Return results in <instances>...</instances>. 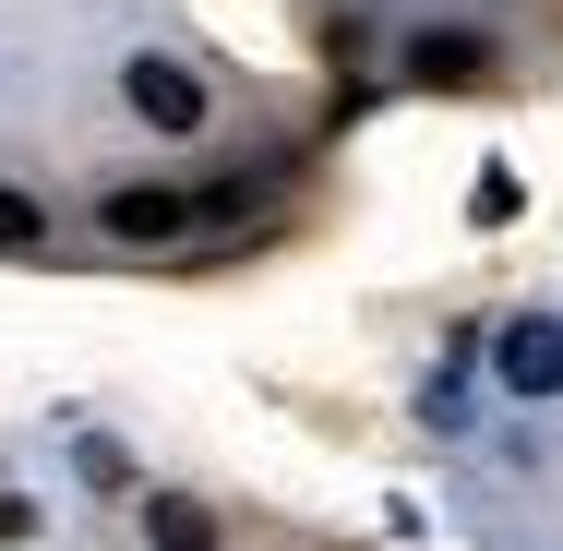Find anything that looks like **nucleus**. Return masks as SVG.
Masks as SVG:
<instances>
[{
	"label": "nucleus",
	"instance_id": "nucleus-1",
	"mask_svg": "<svg viewBox=\"0 0 563 551\" xmlns=\"http://www.w3.org/2000/svg\"><path fill=\"white\" fill-rule=\"evenodd\" d=\"M252 205H264V180H120L97 205V228L109 240H192V228L252 217Z\"/></svg>",
	"mask_w": 563,
	"mask_h": 551
},
{
	"label": "nucleus",
	"instance_id": "nucleus-5",
	"mask_svg": "<svg viewBox=\"0 0 563 551\" xmlns=\"http://www.w3.org/2000/svg\"><path fill=\"white\" fill-rule=\"evenodd\" d=\"M408 60H420V73H432V85H467V73H479V36H420V48H408Z\"/></svg>",
	"mask_w": 563,
	"mask_h": 551
},
{
	"label": "nucleus",
	"instance_id": "nucleus-3",
	"mask_svg": "<svg viewBox=\"0 0 563 551\" xmlns=\"http://www.w3.org/2000/svg\"><path fill=\"white\" fill-rule=\"evenodd\" d=\"M504 384L516 396H552L563 384V324H504Z\"/></svg>",
	"mask_w": 563,
	"mask_h": 551
},
{
	"label": "nucleus",
	"instance_id": "nucleus-6",
	"mask_svg": "<svg viewBox=\"0 0 563 551\" xmlns=\"http://www.w3.org/2000/svg\"><path fill=\"white\" fill-rule=\"evenodd\" d=\"M36 240H48V217H36V192H12V180H0V252H36Z\"/></svg>",
	"mask_w": 563,
	"mask_h": 551
},
{
	"label": "nucleus",
	"instance_id": "nucleus-4",
	"mask_svg": "<svg viewBox=\"0 0 563 551\" xmlns=\"http://www.w3.org/2000/svg\"><path fill=\"white\" fill-rule=\"evenodd\" d=\"M144 528H156V551H205V540H217V516H205V504H180V492H156V504H144Z\"/></svg>",
	"mask_w": 563,
	"mask_h": 551
},
{
	"label": "nucleus",
	"instance_id": "nucleus-2",
	"mask_svg": "<svg viewBox=\"0 0 563 551\" xmlns=\"http://www.w3.org/2000/svg\"><path fill=\"white\" fill-rule=\"evenodd\" d=\"M132 109L156 120V132H205V73H180L168 48H144L132 60Z\"/></svg>",
	"mask_w": 563,
	"mask_h": 551
}]
</instances>
